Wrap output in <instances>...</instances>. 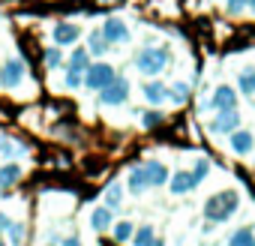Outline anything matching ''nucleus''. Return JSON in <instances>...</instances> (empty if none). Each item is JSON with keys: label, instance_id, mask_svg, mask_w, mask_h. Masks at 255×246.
Wrapping results in <instances>:
<instances>
[{"label": "nucleus", "instance_id": "nucleus-1", "mask_svg": "<svg viewBox=\"0 0 255 246\" xmlns=\"http://www.w3.org/2000/svg\"><path fill=\"white\" fill-rule=\"evenodd\" d=\"M237 207H240V195H237L234 189H222V192H216V195L207 198L204 216H207L210 222H225V219H231V216L237 213Z\"/></svg>", "mask_w": 255, "mask_h": 246}, {"label": "nucleus", "instance_id": "nucleus-2", "mask_svg": "<svg viewBox=\"0 0 255 246\" xmlns=\"http://www.w3.org/2000/svg\"><path fill=\"white\" fill-rule=\"evenodd\" d=\"M168 60H171V54L165 48H144V51H138L135 66H138L141 75H159L168 66Z\"/></svg>", "mask_w": 255, "mask_h": 246}, {"label": "nucleus", "instance_id": "nucleus-3", "mask_svg": "<svg viewBox=\"0 0 255 246\" xmlns=\"http://www.w3.org/2000/svg\"><path fill=\"white\" fill-rule=\"evenodd\" d=\"M111 78H114V69L108 66V63H90L87 69H84V87H90V90H102L105 84H111Z\"/></svg>", "mask_w": 255, "mask_h": 246}, {"label": "nucleus", "instance_id": "nucleus-4", "mask_svg": "<svg viewBox=\"0 0 255 246\" xmlns=\"http://www.w3.org/2000/svg\"><path fill=\"white\" fill-rule=\"evenodd\" d=\"M99 93H102V102L105 105H120V102H126V96H129V81L114 75L111 84H105Z\"/></svg>", "mask_w": 255, "mask_h": 246}, {"label": "nucleus", "instance_id": "nucleus-5", "mask_svg": "<svg viewBox=\"0 0 255 246\" xmlns=\"http://www.w3.org/2000/svg\"><path fill=\"white\" fill-rule=\"evenodd\" d=\"M237 126H240V111H237V108L216 111V117H213V123H210V129L219 132V135H228V132H234Z\"/></svg>", "mask_w": 255, "mask_h": 246}, {"label": "nucleus", "instance_id": "nucleus-6", "mask_svg": "<svg viewBox=\"0 0 255 246\" xmlns=\"http://www.w3.org/2000/svg\"><path fill=\"white\" fill-rule=\"evenodd\" d=\"M102 36H105V42H129V27L120 18H108L102 24Z\"/></svg>", "mask_w": 255, "mask_h": 246}, {"label": "nucleus", "instance_id": "nucleus-7", "mask_svg": "<svg viewBox=\"0 0 255 246\" xmlns=\"http://www.w3.org/2000/svg\"><path fill=\"white\" fill-rule=\"evenodd\" d=\"M24 78V63L21 60H6L3 69H0V84L3 87H18Z\"/></svg>", "mask_w": 255, "mask_h": 246}, {"label": "nucleus", "instance_id": "nucleus-8", "mask_svg": "<svg viewBox=\"0 0 255 246\" xmlns=\"http://www.w3.org/2000/svg\"><path fill=\"white\" fill-rule=\"evenodd\" d=\"M210 108H213V111L237 108V90H234V87H216L213 96H210Z\"/></svg>", "mask_w": 255, "mask_h": 246}, {"label": "nucleus", "instance_id": "nucleus-9", "mask_svg": "<svg viewBox=\"0 0 255 246\" xmlns=\"http://www.w3.org/2000/svg\"><path fill=\"white\" fill-rule=\"evenodd\" d=\"M54 42L57 45H75L78 42V36H81V30H78V24H69V21H60L57 27H54Z\"/></svg>", "mask_w": 255, "mask_h": 246}, {"label": "nucleus", "instance_id": "nucleus-10", "mask_svg": "<svg viewBox=\"0 0 255 246\" xmlns=\"http://www.w3.org/2000/svg\"><path fill=\"white\" fill-rule=\"evenodd\" d=\"M144 174H147V183L150 186H165V180H168V168L162 162H156V159L144 162Z\"/></svg>", "mask_w": 255, "mask_h": 246}, {"label": "nucleus", "instance_id": "nucleus-11", "mask_svg": "<svg viewBox=\"0 0 255 246\" xmlns=\"http://www.w3.org/2000/svg\"><path fill=\"white\" fill-rule=\"evenodd\" d=\"M231 135V150L234 153H249L252 150V144H255V138H252V132H246V129H234V132H228Z\"/></svg>", "mask_w": 255, "mask_h": 246}, {"label": "nucleus", "instance_id": "nucleus-12", "mask_svg": "<svg viewBox=\"0 0 255 246\" xmlns=\"http://www.w3.org/2000/svg\"><path fill=\"white\" fill-rule=\"evenodd\" d=\"M111 222H114L111 207H96V210L90 213V228H93V231H108Z\"/></svg>", "mask_w": 255, "mask_h": 246}, {"label": "nucleus", "instance_id": "nucleus-13", "mask_svg": "<svg viewBox=\"0 0 255 246\" xmlns=\"http://www.w3.org/2000/svg\"><path fill=\"white\" fill-rule=\"evenodd\" d=\"M198 183H195V177L189 174V171H177L174 177H171V192L174 195H183V192H189V189H195Z\"/></svg>", "mask_w": 255, "mask_h": 246}, {"label": "nucleus", "instance_id": "nucleus-14", "mask_svg": "<svg viewBox=\"0 0 255 246\" xmlns=\"http://www.w3.org/2000/svg\"><path fill=\"white\" fill-rule=\"evenodd\" d=\"M144 99H147L150 105H159V102L168 99V87L159 84V81H150V84H144Z\"/></svg>", "mask_w": 255, "mask_h": 246}, {"label": "nucleus", "instance_id": "nucleus-15", "mask_svg": "<svg viewBox=\"0 0 255 246\" xmlns=\"http://www.w3.org/2000/svg\"><path fill=\"white\" fill-rule=\"evenodd\" d=\"M150 183H147V174H144V165H135L132 171H129V189L132 192H144Z\"/></svg>", "mask_w": 255, "mask_h": 246}, {"label": "nucleus", "instance_id": "nucleus-16", "mask_svg": "<svg viewBox=\"0 0 255 246\" xmlns=\"http://www.w3.org/2000/svg\"><path fill=\"white\" fill-rule=\"evenodd\" d=\"M237 87H240V93H246V96H252V93H255V69H252V66H246V69L240 72Z\"/></svg>", "mask_w": 255, "mask_h": 246}, {"label": "nucleus", "instance_id": "nucleus-17", "mask_svg": "<svg viewBox=\"0 0 255 246\" xmlns=\"http://www.w3.org/2000/svg\"><path fill=\"white\" fill-rule=\"evenodd\" d=\"M87 66H90V54H87V48H75V51H72V57H69V69L84 72Z\"/></svg>", "mask_w": 255, "mask_h": 246}, {"label": "nucleus", "instance_id": "nucleus-18", "mask_svg": "<svg viewBox=\"0 0 255 246\" xmlns=\"http://www.w3.org/2000/svg\"><path fill=\"white\" fill-rule=\"evenodd\" d=\"M18 177H21V168H18L15 162H9V165L0 168V186H3V189H6V186H12Z\"/></svg>", "mask_w": 255, "mask_h": 246}, {"label": "nucleus", "instance_id": "nucleus-19", "mask_svg": "<svg viewBox=\"0 0 255 246\" xmlns=\"http://www.w3.org/2000/svg\"><path fill=\"white\" fill-rule=\"evenodd\" d=\"M228 246H255V234H252V228H240V231H234L231 240H228Z\"/></svg>", "mask_w": 255, "mask_h": 246}, {"label": "nucleus", "instance_id": "nucleus-20", "mask_svg": "<svg viewBox=\"0 0 255 246\" xmlns=\"http://www.w3.org/2000/svg\"><path fill=\"white\" fill-rule=\"evenodd\" d=\"M132 231H135V228H132V222H126V219H123V222H117V225H114V231H111V234H114V240H117V243H126V240L132 237Z\"/></svg>", "mask_w": 255, "mask_h": 246}, {"label": "nucleus", "instance_id": "nucleus-21", "mask_svg": "<svg viewBox=\"0 0 255 246\" xmlns=\"http://www.w3.org/2000/svg\"><path fill=\"white\" fill-rule=\"evenodd\" d=\"M105 48H108V42H105V36L102 33H90V42H87V54H105Z\"/></svg>", "mask_w": 255, "mask_h": 246}, {"label": "nucleus", "instance_id": "nucleus-22", "mask_svg": "<svg viewBox=\"0 0 255 246\" xmlns=\"http://www.w3.org/2000/svg\"><path fill=\"white\" fill-rule=\"evenodd\" d=\"M120 201H123V189H120V183H111L105 189V207H120Z\"/></svg>", "mask_w": 255, "mask_h": 246}, {"label": "nucleus", "instance_id": "nucleus-23", "mask_svg": "<svg viewBox=\"0 0 255 246\" xmlns=\"http://www.w3.org/2000/svg\"><path fill=\"white\" fill-rule=\"evenodd\" d=\"M129 240H132L135 246H147V243L153 240V228H150V225H141L138 231H132V237H129Z\"/></svg>", "mask_w": 255, "mask_h": 246}, {"label": "nucleus", "instance_id": "nucleus-24", "mask_svg": "<svg viewBox=\"0 0 255 246\" xmlns=\"http://www.w3.org/2000/svg\"><path fill=\"white\" fill-rule=\"evenodd\" d=\"M162 117H165L162 111H144L141 114V126L144 129H153V126H159V123H162Z\"/></svg>", "mask_w": 255, "mask_h": 246}, {"label": "nucleus", "instance_id": "nucleus-25", "mask_svg": "<svg viewBox=\"0 0 255 246\" xmlns=\"http://www.w3.org/2000/svg\"><path fill=\"white\" fill-rule=\"evenodd\" d=\"M6 231H9V240H12L15 246H21V243H24V225H21V222H9V225H6Z\"/></svg>", "mask_w": 255, "mask_h": 246}, {"label": "nucleus", "instance_id": "nucleus-26", "mask_svg": "<svg viewBox=\"0 0 255 246\" xmlns=\"http://www.w3.org/2000/svg\"><path fill=\"white\" fill-rule=\"evenodd\" d=\"M207 171H210V162H207V159H198V162H195V171H192L195 183H201V180L207 177Z\"/></svg>", "mask_w": 255, "mask_h": 246}, {"label": "nucleus", "instance_id": "nucleus-27", "mask_svg": "<svg viewBox=\"0 0 255 246\" xmlns=\"http://www.w3.org/2000/svg\"><path fill=\"white\" fill-rule=\"evenodd\" d=\"M45 66H48V69L60 66V48H48V51H45Z\"/></svg>", "mask_w": 255, "mask_h": 246}, {"label": "nucleus", "instance_id": "nucleus-28", "mask_svg": "<svg viewBox=\"0 0 255 246\" xmlns=\"http://www.w3.org/2000/svg\"><path fill=\"white\" fill-rule=\"evenodd\" d=\"M81 81H84V72H75V69L66 72V87H81Z\"/></svg>", "mask_w": 255, "mask_h": 246}, {"label": "nucleus", "instance_id": "nucleus-29", "mask_svg": "<svg viewBox=\"0 0 255 246\" xmlns=\"http://www.w3.org/2000/svg\"><path fill=\"white\" fill-rule=\"evenodd\" d=\"M186 93H189V87H186V84H174V90H168V96H171L174 102H183V99H186Z\"/></svg>", "mask_w": 255, "mask_h": 246}, {"label": "nucleus", "instance_id": "nucleus-30", "mask_svg": "<svg viewBox=\"0 0 255 246\" xmlns=\"http://www.w3.org/2000/svg\"><path fill=\"white\" fill-rule=\"evenodd\" d=\"M246 9V0H228V12L231 15H237V12H243Z\"/></svg>", "mask_w": 255, "mask_h": 246}, {"label": "nucleus", "instance_id": "nucleus-31", "mask_svg": "<svg viewBox=\"0 0 255 246\" xmlns=\"http://www.w3.org/2000/svg\"><path fill=\"white\" fill-rule=\"evenodd\" d=\"M60 246H81V240H78V237H66Z\"/></svg>", "mask_w": 255, "mask_h": 246}, {"label": "nucleus", "instance_id": "nucleus-32", "mask_svg": "<svg viewBox=\"0 0 255 246\" xmlns=\"http://www.w3.org/2000/svg\"><path fill=\"white\" fill-rule=\"evenodd\" d=\"M6 225H9V216H6V213H0V231H6Z\"/></svg>", "mask_w": 255, "mask_h": 246}, {"label": "nucleus", "instance_id": "nucleus-33", "mask_svg": "<svg viewBox=\"0 0 255 246\" xmlns=\"http://www.w3.org/2000/svg\"><path fill=\"white\" fill-rule=\"evenodd\" d=\"M147 246H165V243H162V240H156V237H153V240H150V243H147Z\"/></svg>", "mask_w": 255, "mask_h": 246}, {"label": "nucleus", "instance_id": "nucleus-34", "mask_svg": "<svg viewBox=\"0 0 255 246\" xmlns=\"http://www.w3.org/2000/svg\"><path fill=\"white\" fill-rule=\"evenodd\" d=\"M246 6H252V9H255V0H246Z\"/></svg>", "mask_w": 255, "mask_h": 246}, {"label": "nucleus", "instance_id": "nucleus-35", "mask_svg": "<svg viewBox=\"0 0 255 246\" xmlns=\"http://www.w3.org/2000/svg\"><path fill=\"white\" fill-rule=\"evenodd\" d=\"M0 246H6V243H3V240H0Z\"/></svg>", "mask_w": 255, "mask_h": 246}]
</instances>
